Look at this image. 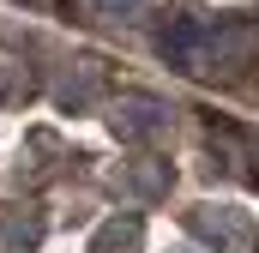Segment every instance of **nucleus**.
I'll use <instances>...</instances> for the list:
<instances>
[{
	"instance_id": "nucleus-1",
	"label": "nucleus",
	"mask_w": 259,
	"mask_h": 253,
	"mask_svg": "<svg viewBox=\"0 0 259 253\" xmlns=\"http://www.w3.org/2000/svg\"><path fill=\"white\" fill-rule=\"evenodd\" d=\"M97 6H103V12H115V18H133V12H145L151 0H97Z\"/></svg>"
}]
</instances>
